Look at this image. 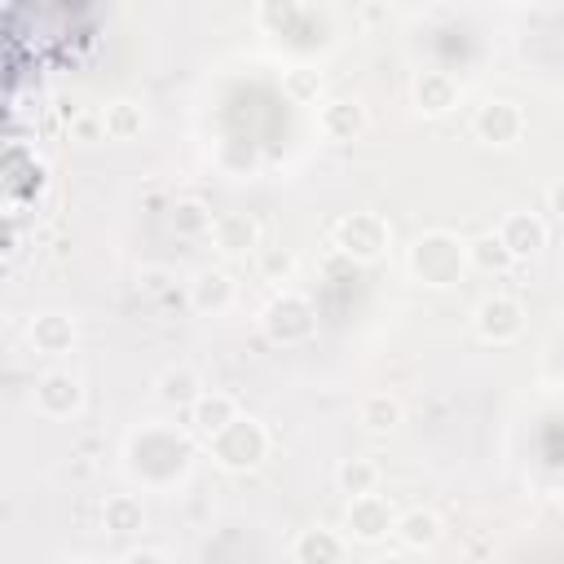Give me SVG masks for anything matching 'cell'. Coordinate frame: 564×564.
Here are the masks:
<instances>
[{
    "label": "cell",
    "instance_id": "cell-1",
    "mask_svg": "<svg viewBox=\"0 0 564 564\" xmlns=\"http://www.w3.org/2000/svg\"><path fill=\"white\" fill-rule=\"evenodd\" d=\"M194 432L181 423H141L123 445V467L145 489H172L194 463Z\"/></svg>",
    "mask_w": 564,
    "mask_h": 564
},
{
    "label": "cell",
    "instance_id": "cell-2",
    "mask_svg": "<svg viewBox=\"0 0 564 564\" xmlns=\"http://www.w3.org/2000/svg\"><path fill=\"white\" fill-rule=\"evenodd\" d=\"M405 269L414 282L432 286V291H449L463 282V273L471 269L467 260V242L454 234V229H427L410 242L405 251Z\"/></svg>",
    "mask_w": 564,
    "mask_h": 564
},
{
    "label": "cell",
    "instance_id": "cell-3",
    "mask_svg": "<svg viewBox=\"0 0 564 564\" xmlns=\"http://www.w3.org/2000/svg\"><path fill=\"white\" fill-rule=\"evenodd\" d=\"M260 330H264V339L278 344V348H300V344H308V339L317 335V308H313L308 295L282 286V291L260 308Z\"/></svg>",
    "mask_w": 564,
    "mask_h": 564
},
{
    "label": "cell",
    "instance_id": "cell-4",
    "mask_svg": "<svg viewBox=\"0 0 564 564\" xmlns=\"http://www.w3.org/2000/svg\"><path fill=\"white\" fill-rule=\"evenodd\" d=\"M269 427L256 419V414H238L216 441H207V454L216 458V467L242 476V471H256L264 458H269Z\"/></svg>",
    "mask_w": 564,
    "mask_h": 564
},
{
    "label": "cell",
    "instance_id": "cell-5",
    "mask_svg": "<svg viewBox=\"0 0 564 564\" xmlns=\"http://www.w3.org/2000/svg\"><path fill=\"white\" fill-rule=\"evenodd\" d=\"M330 238H335V251L348 256L352 264H375L392 247V225L379 212H348L344 220H335Z\"/></svg>",
    "mask_w": 564,
    "mask_h": 564
},
{
    "label": "cell",
    "instance_id": "cell-6",
    "mask_svg": "<svg viewBox=\"0 0 564 564\" xmlns=\"http://www.w3.org/2000/svg\"><path fill=\"white\" fill-rule=\"evenodd\" d=\"M524 304L516 300V295H507V291H494V295H485L476 308H471V326H476V335L485 339V344H494V348H507V344H516L520 335H524Z\"/></svg>",
    "mask_w": 564,
    "mask_h": 564
},
{
    "label": "cell",
    "instance_id": "cell-7",
    "mask_svg": "<svg viewBox=\"0 0 564 564\" xmlns=\"http://www.w3.org/2000/svg\"><path fill=\"white\" fill-rule=\"evenodd\" d=\"M31 405H35L40 419H53V423L79 414V405H84V383H79V375L62 370V366L40 370L35 383H31Z\"/></svg>",
    "mask_w": 564,
    "mask_h": 564
},
{
    "label": "cell",
    "instance_id": "cell-8",
    "mask_svg": "<svg viewBox=\"0 0 564 564\" xmlns=\"http://www.w3.org/2000/svg\"><path fill=\"white\" fill-rule=\"evenodd\" d=\"M397 507L383 498V494H366V498H348V511H344V538L348 542H361V546H379L383 538L397 533Z\"/></svg>",
    "mask_w": 564,
    "mask_h": 564
},
{
    "label": "cell",
    "instance_id": "cell-9",
    "mask_svg": "<svg viewBox=\"0 0 564 564\" xmlns=\"http://www.w3.org/2000/svg\"><path fill=\"white\" fill-rule=\"evenodd\" d=\"M524 128H529L524 110H520L516 101H507V97H489V101H480V106L471 110V137H476L480 145L507 150V145H516V141L524 137Z\"/></svg>",
    "mask_w": 564,
    "mask_h": 564
},
{
    "label": "cell",
    "instance_id": "cell-10",
    "mask_svg": "<svg viewBox=\"0 0 564 564\" xmlns=\"http://www.w3.org/2000/svg\"><path fill=\"white\" fill-rule=\"evenodd\" d=\"M242 414V405H238V397L234 392H220V388H207L189 410H185V427L194 432V441H216L234 419Z\"/></svg>",
    "mask_w": 564,
    "mask_h": 564
},
{
    "label": "cell",
    "instance_id": "cell-11",
    "mask_svg": "<svg viewBox=\"0 0 564 564\" xmlns=\"http://www.w3.org/2000/svg\"><path fill=\"white\" fill-rule=\"evenodd\" d=\"M185 300H189V308H194L198 317H220V313L234 308V300H238V282H234L229 269H198V273L189 278Z\"/></svg>",
    "mask_w": 564,
    "mask_h": 564
},
{
    "label": "cell",
    "instance_id": "cell-12",
    "mask_svg": "<svg viewBox=\"0 0 564 564\" xmlns=\"http://www.w3.org/2000/svg\"><path fill=\"white\" fill-rule=\"evenodd\" d=\"M348 560V538L330 524H308L291 542V564H344Z\"/></svg>",
    "mask_w": 564,
    "mask_h": 564
},
{
    "label": "cell",
    "instance_id": "cell-13",
    "mask_svg": "<svg viewBox=\"0 0 564 564\" xmlns=\"http://www.w3.org/2000/svg\"><path fill=\"white\" fill-rule=\"evenodd\" d=\"M498 238L507 242V251L516 256V260H529V256H538L542 247H546V220L538 216V212H511V216H502V225H498Z\"/></svg>",
    "mask_w": 564,
    "mask_h": 564
},
{
    "label": "cell",
    "instance_id": "cell-14",
    "mask_svg": "<svg viewBox=\"0 0 564 564\" xmlns=\"http://www.w3.org/2000/svg\"><path fill=\"white\" fill-rule=\"evenodd\" d=\"M26 339H31V348L40 357H66L75 348L79 330H75V322L66 313H35L31 326H26Z\"/></svg>",
    "mask_w": 564,
    "mask_h": 564
},
{
    "label": "cell",
    "instance_id": "cell-15",
    "mask_svg": "<svg viewBox=\"0 0 564 564\" xmlns=\"http://www.w3.org/2000/svg\"><path fill=\"white\" fill-rule=\"evenodd\" d=\"M361 128H366V110H361L352 97H330V101L317 106V132H322L326 141L344 145V141H352V137H361Z\"/></svg>",
    "mask_w": 564,
    "mask_h": 564
},
{
    "label": "cell",
    "instance_id": "cell-16",
    "mask_svg": "<svg viewBox=\"0 0 564 564\" xmlns=\"http://www.w3.org/2000/svg\"><path fill=\"white\" fill-rule=\"evenodd\" d=\"M212 242H216V251H225V256L260 251V225H256L251 212H220L216 225H212Z\"/></svg>",
    "mask_w": 564,
    "mask_h": 564
},
{
    "label": "cell",
    "instance_id": "cell-17",
    "mask_svg": "<svg viewBox=\"0 0 564 564\" xmlns=\"http://www.w3.org/2000/svg\"><path fill=\"white\" fill-rule=\"evenodd\" d=\"M405 551H432L441 538H445V524H441V516L432 511V507H405L401 516H397V533H392Z\"/></svg>",
    "mask_w": 564,
    "mask_h": 564
},
{
    "label": "cell",
    "instance_id": "cell-18",
    "mask_svg": "<svg viewBox=\"0 0 564 564\" xmlns=\"http://www.w3.org/2000/svg\"><path fill=\"white\" fill-rule=\"evenodd\" d=\"M207 388H203V375L194 370V366H167V370H159V379H154V397L167 405V410H189L198 397H203Z\"/></svg>",
    "mask_w": 564,
    "mask_h": 564
},
{
    "label": "cell",
    "instance_id": "cell-19",
    "mask_svg": "<svg viewBox=\"0 0 564 564\" xmlns=\"http://www.w3.org/2000/svg\"><path fill=\"white\" fill-rule=\"evenodd\" d=\"M414 106L423 115H449L458 106V84L449 70H419L414 79Z\"/></svg>",
    "mask_w": 564,
    "mask_h": 564
},
{
    "label": "cell",
    "instance_id": "cell-20",
    "mask_svg": "<svg viewBox=\"0 0 564 564\" xmlns=\"http://www.w3.org/2000/svg\"><path fill=\"white\" fill-rule=\"evenodd\" d=\"M379 480H383V471H379L375 458H344V463L335 467V485H339V494H348V498L379 494Z\"/></svg>",
    "mask_w": 564,
    "mask_h": 564
},
{
    "label": "cell",
    "instance_id": "cell-21",
    "mask_svg": "<svg viewBox=\"0 0 564 564\" xmlns=\"http://www.w3.org/2000/svg\"><path fill=\"white\" fill-rule=\"evenodd\" d=\"M101 524H106L110 533H119V538L141 533V529H145V507H141V498H137V494H110L106 507H101Z\"/></svg>",
    "mask_w": 564,
    "mask_h": 564
},
{
    "label": "cell",
    "instance_id": "cell-22",
    "mask_svg": "<svg viewBox=\"0 0 564 564\" xmlns=\"http://www.w3.org/2000/svg\"><path fill=\"white\" fill-rule=\"evenodd\" d=\"M101 128H106L110 141H137V137L145 132V110H141L137 101L119 97V101H110V106L101 110Z\"/></svg>",
    "mask_w": 564,
    "mask_h": 564
},
{
    "label": "cell",
    "instance_id": "cell-23",
    "mask_svg": "<svg viewBox=\"0 0 564 564\" xmlns=\"http://www.w3.org/2000/svg\"><path fill=\"white\" fill-rule=\"evenodd\" d=\"M467 260H471V269H480V273H507V269L516 264V256L507 251V242L498 238V229L471 238V242H467Z\"/></svg>",
    "mask_w": 564,
    "mask_h": 564
},
{
    "label": "cell",
    "instance_id": "cell-24",
    "mask_svg": "<svg viewBox=\"0 0 564 564\" xmlns=\"http://www.w3.org/2000/svg\"><path fill=\"white\" fill-rule=\"evenodd\" d=\"M357 423L366 432H392L401 423V401L392 392H370L357 401Z\"/></svg>",
    "mask_w": 564,
    "mask_h": 564
},
{
    "label": "cell",
    "instance_id": "cell-25",
    "mask_svg": "<svg viewBox=\"0 0 564 564\" xmlns=\"http://www.w3.org/2000/svg\"><path fill=\"white\" fill-rule=\"evenodd\" d=\"M212 225H216V212L203 203V198H176L172 203V229L181 238H212Z\"/></svg>",
    "mask_w": 564,
    "mask_h": 564
},
{
    "label": "cell",
    "instance_id": "cell-26",
    "mask_svg": "<svg viewBox=\"0 0 564 564\" xmlns=\"http://www.w3.org/2000/svg\"><path fill=\"white\" fill-rule=\"evenodd\" d=\"M282 93H286L291 101H300V106L317 101V93H322V70H317V66H291V70H282Z\"/></svg>",
    "mask_w": 564,
    "mask_h": 564
},
{
    "label": "cell",
    "instance_id": "cell-27",
    "mask_svg": "<svg viewBox=\"0 0 564 564\" xmlns=\"http://www.w3.org/2000/svg\"><path fill=\"white\" fill-rule=\"evenodd\" d=\"M256 269H260V278L264 282H291L295 278V256L286 251V247H260L256 251Z\"/></svg>",
    "mask_w": 564,
    "mask_h": 564
},
{
    "label": "cell",
    "instance_id": "cell-28",
    "mask_svg": "<svg viewBox=\"0 0 564 564\" xmlns=\"http://www.w3.org/2000/svg\"><path fill=\"white\" fill-rule=\"evenodd\" d=\"M256 18H260L273 35H282V26H286L291 18H300V4H291V0H286V4H256Z\"/></svg>",
    "mask_w": 564,
    "mask_h": 564
},
{
    "label": "cell",
    "instance_id": "cell-29",
    "mask_svg": "<svg viewBox=\"0 0 564 564\" xmlns=\"http://www.w3.org/2000/svg\"><path fill=\"white\" fill-rule=\"evenodd\" d=\"M119 564H172V560H167L163 551H154V546H132Z\"/></svg>",
    "mask_w": 564,
    "mask_h": 564
},
{
    "label": "cell",
    "instance_id": "cell-30",
    "mask_svg": "<svg viewBox=\"0 0 564 564\" xmlns=\"http://www.w3.org/2000/svg\"><path fill=\"white\" fill-rule=\"evenodd\" d=\"M167 282H172L167 269H141V286H145V291H163Z\"/></svg>",
    "mask_w": 564,
    "mask_h": 564
},
{
    "label": "cell",
    "instance_id": "cell-31",
    "mask_svg": "<svg viewBox=\"0 0 564 564\" xmlns=\"http://www.w3.org/2000/svg\"><path fill=\"white\" fill-rule=\"evenodd\" d=\"M546 203H551L555 216H564V181H555V185L546 189Z\"/></svg>",
    "mask_w": 564,
    "mask_h": 564
},
{
    "label": "cell",
    "instance_id": "cell-32",
    "mask_svg": "<svg viewBox=\"0 0 564 564\" xmlns=\"http://www.w3.org/2000/svg\"><path fill=\"white\" fill-rule=\"evenodd\" d=\"M551 498L564 507V471H555V480H551Z\"/></svg>",
    "mask_w": 564,
    "mask_h": 564
},
{
    "label": "cell",
    "instance_id": "cell-33",
    "mask_svg": "<svg viewBox=\"0 0 564 564\" xmlns=\"http://www.w3.org/2000/svg\"><path fill=\"white\" fill-rule=\"evenodd\" d=\"M370 564H383V560H370Z\"/></svg>",
    "mask_w": 564,
    "mask_h": 564
}]
</instances>
